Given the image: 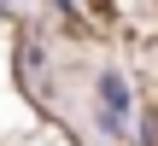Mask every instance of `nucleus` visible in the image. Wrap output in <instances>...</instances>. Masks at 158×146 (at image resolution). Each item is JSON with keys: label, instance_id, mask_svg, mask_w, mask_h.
<instances>
[{"label": "nucleus", "instance_id": "obj_1", "mask_svg": "<svg viewBox=\"0 0 158 146\" xmlns=\"http://www.w3.org/2000/svg\"><path fill=\"white\" fill-rule=\"evenodd\" d=\"M94 99H100V111H111V117H135V94H129V76L123 70H100L94 76Z\"/></svg>", "mask_w": 158, "mask_h": 146}]
</instances>
